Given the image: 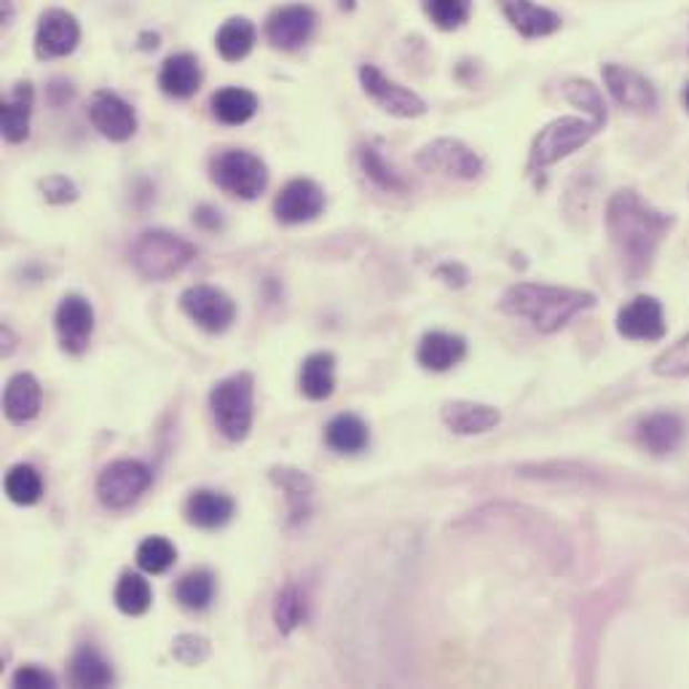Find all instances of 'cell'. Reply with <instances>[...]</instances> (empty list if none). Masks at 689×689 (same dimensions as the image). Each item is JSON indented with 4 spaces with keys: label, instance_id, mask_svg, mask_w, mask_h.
I'll return each mask as SVG.
<instances>
[{
    "label": "cell",
    "instance_id": "1",
    "mask_svg": "<svg viewBox=\"0 0 689 689\" xmlns=\"http://www.w3.org/2000/svg\"><path fill=\"white\" fill-rule=\"evenodd\" d=\"M673 217L662 215L641 202L639 193L617 191L609 199L607 207V229L615 244L617 255L626 263V272L641 276L652 266V257L658 253L662 240L671 231Z\"/></svg>",
    "mask_w": 689,
    "mask_h": 689
},
{
    "label": "cell",
    "instance_id": "2",
    "mask_svg": "<svg viewBox=\"0 0 689 689\" xmlns=\"http://www.w3.org/2000/svg\"><path fill=\"white\" fill-rule=\"evenodd\" d=\"M499 306L505 314L529 320L534 331L558 333L561 327L569 325L577 314L594 308L596 295L588 293V290L520 282V285H513L505 295H501Z\"/></svg>",
    "mask_w": 689,
    "mask_h": 689
},
{
    "label": "cell",
    "instance_id": "3",
    "mask_svg": "<svg viewBox=\"0 0 689 689\" xmlns=\"http://www.w3.org/2000/svg\"><path fill=\"white\" fill-rule=\"evenodd\" d=\"M210 411L225 440L242 443L253 429L255 418V378L253 373L240 371L225 376L212 386Z\"/></svg>",
    "mask_w": 689,
    "mask_h": 689
},
{
    "label": "cell",
    "instance_id": "4",
    "mask_svg": "<svg viewBox=\"0 0 689 689\" xmlns=\"http://www.w3.org/2000/svg\"><path fill=\"white\" fill-rule=\"evenodd\" d=\"M132 266L143 280L164 282L183 272L185 266L196 257V247L183 236L170 234V231H143L129 250Z\"/></svg>",
    "mask_w": 689,
    "mask_h": 689
},
{
    "label": "cell",
    "instance_id": "5",
    "mask_svg": "<svg viewBox=\"0 0 689 689\" xmlns=\"http://www.w3.org/2000/svg\"><path fill=\"white\" fill-rule=\"evenodd\" d=\"M601 124L594 119H579V115H564V119L550 121L543 132L534 138L531 153H529V170H547L556 161H561L571 153L588 145L590 140L601 132Z\"/></svg>",
    "mask_w": 689,
    "mask_h": 689
},
{
    "label": "cell",
    "instance_id": "6",
    "mask_svg": "<svg viewBox=\"0 0 689 689\" xmlns=\"http://www.w3.org/2000/svg\"><path fill=\"white\" fill-rule=\"evenodd\" d=\"M212 180L217 189H223L229 196L236 199H257L268 185L266 164L250 151L229 148L212 159Z\"/></svg>",
    "mask_w": 689,
    "mask_h": 689
},
{
    "label": "cell",
    "instance_id": "7",
    "mask_svg": "<svg viewBox=\"0 0 689 689\" xmlns=\"http://www.w3.org/2000/svg\"><path fill=\"white\" fill-rule=\"evenodd\" d=\"M153 473L151 467L143 465L138 459H119L111 462L97 478V499L108 510H129L132 505H138L140 497L151 488Z\"/></svg>",
    "mask_w": 689,
    "mask_h": 689
},
{
    "label": "cell",
    "instance_id": "8",
    "mask_svg": "<svg viewBox=\"0 0 689 689\" xmlns=\"http://www.w3.org/2000/svg\"><path fill=\"white\" fill-rule=\"evenodd\" d=\"M416 164L429 175L454 180H475L483 172V161L473 148L454 138H437L418 151Z\"/></svg>",
    "mask_w": 689,
    "mask_h": 689
},
{
    "label": "cell",
    "instance_id": "9",
    "mask_svg": "<svg viewBox=\"0 0 689 689\" xmlns=\"http://www.w3.org/2000/svg\"><path fill=\"white\" fill-rule=\"evenodd\" d=\"M180 308L189 320L196 322L202 331L223 333L234 325L236 304L229 293L212 285H193L180 295Z\"/></svg>",
    "mask_w": 689,
    "mask_h": 689
},
{
    "label": "cell",
    "instance_id": "10",
    "mask_svg": "<svg viewBox=\"0 0 689 689\" xmlns=\"http://www.w3.org/2000/svg\"><path fill=\"white\" fill-rule=\"evenodd\" d=\"M359 83H363L365 94H368L382 111L397 115V119H418V115L427 113V102H424L422 97L411 92V89L401 87L397 81L386 79L376 64H363V70H359Z\"/></svg>",
    "mask_w": 689,
    "mask_h": 689
},
{
    "label": "cell",
    "instance_id": "11",
    "mask_svg": "<svg viewBox=\"0 0 689 689\" xmlns=\"http://www.w3.org/2000/svg\"><path fill=\"white\" fill-rule=\"evenodd\" d=\"M54 327L64 352L68 354L87 352L94 333V308L89 304V298H83L79 293L64 295L60 306H57Z\"/></svg>",
    "mask_w": 689,
    "mask_h": 689
},
{
    "label": "cell",
    "instance_id": "12",
    "mask_svg": "<svg viewBox=\"0 0 689 689\" xmlns=\"http://www.w3.org/2000/svg\"><path fill=\"white\" fill-rule=\"evenodd\" d=\"M322 210H325V191L308 178L290 180L285 189L280 191V196L274 199L276 221L285 225L314 221V217L322 215Z\"/></svg>",
    "mask_w": 689,
    "mask_h": 689
},
{
    "label": "cell",
    "instance_id": "13",
    "mask_svg": "<svg viewBox=\"0 0 689 689\" xmlns=\"http://www.w3.org/2000/svg\"><path fill=\"white\" fill-rule=\"evenodd\" d=\"M604 83L617 105H622L626 111L649 113L658 108V92L639 70L626 68V64H604Z\"/></svg>",
    "mask_w": 689,
    "mask_h": 689
},
{
    "label": "cell",
    "instance_id": "14",
    "mask_svg": "<svg viewBox=\"0 0 689 689\" xmlns=\"http://www.w3.org/2000/svg\"><path fill=\"white\" fill-rule=\"evenodd\" d=\"M81 41V24L64 9H49L41 17L36 30V54L41 60H57V57L73 54Z\"/></svg>",
    "mask_w": 689,
    "mask_h": 689
},
{
    "label": "cell",
    "instance_id": "15",
    "mask_svg": "<svg viewBox=\"0 0 689 689\" xmlns=\"http://www.w3.org/2000/svg\"><path fill=\"white\" fill-rule=\"evenodd\" d=\"M89 119L102 138L113 143H126L138 132V115L126 100L113 92H97L89 105Z\"/></svg>",
    "mask_w": 689,
    "mask_h": 689
},
{
    "label": "cell",
    "instance_id": "16",
    "mask_svg": "<svg viewBox=\"0 0 689 689\" xmlns=\"http://www.w3.org/2000/svg\"><path fill=\"white\" fill-rule=\"evenodd\" d=\"M314 28H317V14H314L308 6L293 3L282 6V9H276L274 14L268 17L266 36L274 49L293 51L304 47L308 38L314 36Z\"/></svg>",
    "mask_w": 689,
    "mask_h": 689
},
{
    "label": "cell",
    "instance_id": "17",
    "mask_svg": "<svg viewBox=\"0 0 689 689\" xmlns=\"http://www.w3.org/2000/svg\"><path fill=\"white\" fill-rule=\"evenodd\" d=\"M617 333L630 341H660L666 336V314L658 298L636 295L617 314Z\"/></svg>",
    "mask_w": 689,
    "mask_h": 689
},
{
    "label": "cell",
    "instance_id": "18",
    "mask_svg": "<svg viewBox=\"0 0 689 689\" xmlns=\"http://www.w3.org/2000/svg\"><path fill=\"white\" fill-rule=\"evenodd\" d=\"M268 480L285 494L287 499V526H298L312 515L314 501V480L308 478L304 469L295 467H272L268 469Z\"/></svg>",
    "mask_w": 689,
    "mask_h": 689
},
{
    "label": "cell",
    "instance_id": "19",
    "mask_svg": "<svg viewBox=\"0 0 689 689\" xmlns=\"http://www.w3.org/2000/svg\"><path fill=\"white\" fill-rule=\"evenodd\" d=\"M236 505L229 494L215 492V488H199L185 499V520L196 529L215 531L223 529L231 518H234Z\"/></svg>",
    "mask_w": 689,
    "mask_h": 689
},
{
    "label": "cell",
    "instance_id": "20",
    "mask_svg": "<svg viewBox=\"0 0 689 689\" xmlns=\"http://www.w3.org/2000/svg\"><path fill=\"white\" fill-rule=\"evenodd\" d=\"M499 9L524 38H545L561 30V17L531 0H499Z\"/></svg>",
    "mask_w": 689,
    "mask_h": 689
},
{
    "label": "cell",
    "instance_id": "21",
    "mask_svg": "<svg viewBox=\"0 0 689 689\" xmlns=\"http://www.w3.org/2000/svg\"><path fill=\"white\" fill-rule=\"evenodd\" d=\"M443 424L454 435H483L492 433L501 422V414L494 405L473 403V401H454L446 403L440 411Z\"/></svg>",
    "mask_w": 689,
    "mask_h": 689
},
{
    "label": "cell",
    "instance_id": "22",
    "mask_svg": "<svg viewBox=\"0 0 689 689\" xmlns=\"http://www.w3.org/2000/svg\"><path fill=\"white\" fill-rule=\"evenodd\" d=\"M41 384L32 373H17V376L9 378L3 392V414L11 424L22 427V424H30L32 418L41 414Z\"/></svg>",
    "mask_w": 689,
    "mask_h": 689
},
{
    "label": "cell",
    "instance_id": "23",
    "mask_svg": "<svg viewBox=\"0 0 689 689\" xmlns=\"http://www.w3.org/2000/svg\"><path fill=\"white\" fill-rule=\"evenodd\" d=\"M467 354V341L462 336H454V333H443L433 331L427 333L422 341H418L416 359L424 371L433 373H446L459 365Z\"/></svg>",
    "mask_w": 689,
    "mask_h": 689
},
{
    "label": "cell",
    "instance_id": "24",
    "mask_svg": "<svg viewBox=\"0 0 689 689\" xmlns=\"http://www.w3.org/2000/svg\"><path fill=\"white\" fill-rule=\"evenodd\" d=\"M685 433H687V427H685V422H681V416L668 414V411L647 416L639 424V429H636L641 446L655 456L673 454V450L681 446V440H685Z\"/></svg>",
    "mask_w": 689,
    "mask_h": 689
},
{
    "label": "cell",
    "instance_id": "25",
    "mask_svg": "<svg viewBox=\"0 0 689 689\" xmlns=\"http://www.w3.org/2000/svg\"><path fill=\"white\" fill-rule=\"evenodd\" d=\"M159 87L161 92L175 97V100H189L202 87V64L193 54H172L161 64Z\"/></svg>",
    "mask_w": 689,
    "mask_h": 689
},
{
    "label": "cell",
    "instance_id": "26",
    "mask_svg": "<svg viewBox=\"0 0 689 689\" xmlns=\"http://www.w3.org/2000/svg\"><path fill=\"white\" fill-rule=\"evenodd\" d=\"M301 395L312 403H322L336 389V357L331 352L308 354L298 376Z\"/></svg>",
    "mask_w": 689,
    "mask_h": 689
},
{
    "label": "cell",
    "instance_id": "27",
    "mask_svg": "<svg viewBox=\"0 0 689 689\" xmlns=\"http://www.w3.org/2000/svg\"><path fill=\"white\" fill-rule=\"evenodd\" d=\"M325 446L336 454L354 456L371 446V429L357 414H338L327 422Z\"/></svg>",
    "mask_w": 689,
    "mask_h": 689
},
{
    "label": "cell",
    "instance_id": "28",
    "mask_svg": "<svg viewBox=\"0 0 689 689\" xmlns=\"http://www.w3.org/2000/svg\"><path fill=\"white\" fill-rule=\"evenodd\" d=\"M68 671H70V681H73L75 687L100 689V687H111L115 679L111 662L102 658L92 644H83V647L75 649L73 658H70Z\"/></svg>",
    "mask_w": 689,
    "mask_h": 689
},
{
    "label": "cell",
    "instance_id": "29",
    "mask_svg": "<svg viewBox=\"0 0 689 689\" xmlns=\"http://www.w3.org/2000/svg\"><path fill=\"white\" fill-rule=\"evenodd\" d=\"M32 87L30 83H17L11 94L3 100V138L9 143H24L30 134V115H32Z\"/></svg>",
    "mask_w": 689,
    "mask_h": 689
},
{
    "label": "cell",
    "instance_id": "30",
    "mask_svg": "<svg viewBox=\"0 0 689 689\" xmlns=\"http://www.w3.org/2000/svg\"><path fill=\"white\" fill-rule=\"evenodd\" d=\"M255 113H257V97L253 92H247V89L225 87L212 97V115H215L221 124L229 126L247 124Z\"/></svg>",
    "mask_w": 689,
    "mask_h": 689
},
{
    "label": "cell",
    "instance_id": "31",
    "mask_svg": "<svg viewBox=\"0 0 689 689\" xmlns=\"http://www.w3.org/2000/svg\"><path fill=\"white\" fill-rule=\"evenodd\" d=\"M113 601L121 615L143 617L153 604L151 582H148L143 575H132V571H126V575H121L119 582H115Z\"/></svg>",
    "mask_w": 689,
    "mask_h": 689
},
{
    "label": "cell",
    "instance_id": "32",
    "mask_svg": "<svg viewBox=\"0 0 689 689\" xmlns=\"http://www.w3.org/2000/svg\"><path fill=\"white\" fill-rule=\"evenodd\" d=\"M308 620V598L298 585H285L274 598V622L280 634L290 636Z\"/></svg>",
    "mask_w": 689,
    "mask_h": 689
},
{
    "label": "cell",
    "instance_id": "33",
    "mask_svg": "<svg viewBox=\"0 0 689 689\" xmlns=\"http://www.w3.org/2000/svg\"><path fill=\"white\" fill-rule=\"evenodd\" d=\"M175 598L180 607L191 611L207 609L215 598V577L207 569H191L189 575H183L175 585Z\"/></svg>",
    "mask_w": 689,
    "mask_h": 689
},
{
    "label": "cell",
    "instance_id": "34",
    "mask_svg": "<svg viewBox=\"0 0 689 689\" xmlns=\"http://www.w3.org/2000/svg\"><path fill=\"white\" fill-rule=\"evenodd\" d=\"M3 488L6 497L14 501V505L30 507L38 505L43 497V478L32 465H14L6 473Z\"/></svg>",
    "mask_w": 689,
    "mask_h": 689
},
{
    "label": "cell",
    "instance_id": "35",
    "mask_svg": "<svg viewBox=\"0 0 689 689\" xmlns=\"http://www.w3.org/2000/svg\"><path fill=\"white\" fill-rule=\"evenodd\" d=\"M255 47V28L247 19H229L217 30V51L225 62H240Z\"/></svg>",
    "mask_w": 689,
    "mask_h": 689
},
{
    "label": "cell",
    "instance_id": "36",
    "mask_svg": "<svg viewBox=\"0 0 689 689\" xmlns=\"http://www.w3.org/2000/svg\"><path fill=\"white\" fill-rule=\"evenodd\" d=\"M561 92L566 100H569L575 108H579V111L588 115V119L598 121L601 126L607 124V105H604V97L594 83L585 79H571L564 83Z\"/></svg>",
    "mask_w": 689,
    "mask_h": 689
},
{
    "label": "cell",
    "instance_id": "37",
    "mask_svg": "<svg viewBox=\"0 0 689 689\" xmlns=\"http://www.w3.org/2000/svg\"><path fill=\"white\" fill-rule=\"evenodd\" d=\"M178 561V547L166 537H148L138 547V566L145 575H164Z\"/></svg>",
    "mask_w": 689,
    "mask_h": 689
},
{
    "label": "cell",
    "instance_id": "38",
    "mask_svg": "<svg viewBox=\"0 0 689 689\" xmlns=\"http://www.w3.org/2000/svg\"><path fill=\"white\" fill-rule=\"evenodd\" d=\"M359 164H363L365 178L373 180L378 189L389 191V193H403L405 191V180L386 164L382 153L376 148H359Z\"/></svg>",
    "mask_w": 689,
    "mask_h": 689
},
{
    "label": "cell",
    "instance_id": "39",
    "mask_svg": "<svg viewBox=\"0 0 689 689\" xmlns=\"http://www.w3.org/2000/svg\"><path fill=\"white\" fill-rule=\"evenodd\" d=\"M424 11L435 28L459 30L473 14V0H424Z\"/></svg>",
    "mask_w": 689,
    "mask_h": 689
},
{
    "label": "cell",
    "instance_id": "40",
    "mask_svg": "<svg viewBox=\"0 0 689 689\" xmlns=\"http://www.w3.org/2000/svg\"><path fill=\"white\" fill-rule=\"evenodd\" d=\"M652 371L662 378H689V336H685L671 349H666L655 359Z\"/></svg>",
    "mask_w": 689,
    "mask_h": 689
},
{
    "label": "cell",
    "instance_id": "41",
    "mask_svg": "<svg viewBox=\"0 0 689 689\" xmlns=\"http://www.w3.org/2000/svg\"><path fill=\"white\" fill-rule=\"evenodd\" d=\"M210 652H212L210 641L199 634H180L178 639L172 641V655H175V660L189 668L202 666V662L210 658Z\"/></svg>",
    "mask_w": 689,
    "mask_h": 689
},
{
    "label": "cell",
    "instance_id": "42",
    "mask_svg": "<svg viewBox=\"0 0 689 689\" xmlns=\"http://www.w3.org/2000/svg\"><path fill=\"white\" fill-rule=\"evenodd\" d=\"M41 191L47 196L49 204H70L79 199V189L70 178L64 175H49L41 180Z\"/></svg>",
    "mask_w": 689,
    "mask_h": 689
},
{
    "label": "cell",
    "instance_id": "43",
    "mask_svg": "<svg viewBox=\"0 0 689 689\" xmlns=\"http://www.w3.org/2000/svg\"><path fill=\"white\" fill-rule=\"evenodd\" d=\"M11 685L19 689H54L57 679L54 673L47 671V668L28 662V666L17 668V673L11 676Z\"/></svg>",
    "mask_w": 689,
    "mask_h": 689
},
{
    "label": "cell",
    "instance_id": "44",
    "mask_svg": "<svg viewBox=\"0 0 689 689\" xmlns=\"http://www.w3.org/2000/svg\"><path fill=\"white\" fill-rule=\"evenodd\" d=\"M193 223H196L199 229H204V231H221L223 229L221 212H217L215 207H210V204H202V207L193 212Z\"/></svg>",
    "mask_w": 689,
    "mask_h": 689
},
{
    "label": "cell",
    "instance_id": "45",
    "mask_svg": "<svg viewBox=\"0 0 689 689\" xmlns=\"http://www.w3.org/2000/svg\"><path fill=\"white\" fill-rule=\"evenodd\" d=\"M437 276H446L448 285L454 287H462L467 282V272L459 266V263H446V266L437 268Z\"/></svg>",
    "mask_w": 689,
    "mask_h": 689
},
{
    "label": "cell",
    "instance_id": "46",
    "mask_svg": "<svg viewBox=\"0 0 689 689\" xmlns=\"http://www.w3.org/2000/svg\"><path fill=\"white\" fill-rule=\"evenodd\" d=\"M685 105H687V111H689V87H687V92H685Z\"/></svg>",
    "mask_w": 689,
    "mask_h": 689
}]
</instances>
